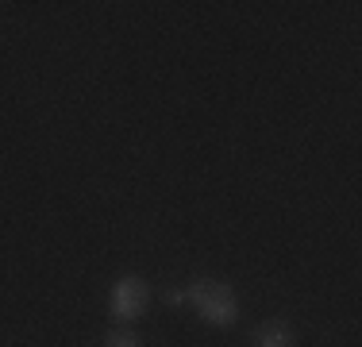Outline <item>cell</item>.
Listing matches in <instances>:
<instances>
[{
    "instance_id": "1",
    "label": "cell",
    "mask_w": 362,
    "mask_h": 347,
    "mask_svg": "<svg viewBox=\"0 0 362 347\" xmlns=\"http://www.w3.org/2000/svg\"><path fill=\"white\" fill-rule=\"evenodd\" d=\"M185 297L193 301V309L201 312L204 324L231 328L239 320V301H235V290H231L228 282H216V278H197V282H189Z\"/></svg>"
},
{
    "instance_id": "4",
    "label": "cell",
    "mask_w": 362,
    "mask_h": 347,
    "mask_svg": "<svg viewBox=\"0 0 362 347\" xmlns=\"http://www.w3.org/2000/svg\"><path fill=\"white\" fill-rule=\"evenodd\" d=\"M105 347H139V340H135L132 332H108L105 336Z\"/></svg>"
},
{
    "instance_id": "5",
    "label": "cell",
    "mask_w": 362,
    "mask_h": 347,
    "mask_svg": "<svg viewBox=\"0 0 362 347\" xmlns=\"http://www.w3.org/2000/svg\"><path fill=\"white\" fill-rule=\"evenodd\" d=\"M166 301H170V305H181V301H185V293H181V290H170Z\"/></svg>"
},
{
    "instance_id": "3",
    "label": "cell",
    "mask_w": 362,
    "mask_h": 347,
    "mask_svg": "<svg viewBox=\"0 0 362 347\" xmlns=\"http://www.w3.org/2000/svg\"><path fill=\"white\" fill-rule=\"evenodd\" d=\"M255 347H293V328L281 320H266L255 328Z\"/></svg>"
},
{
    "instance_id": "2",
    "label": "cell",
    "mask_w": 362,
    "mask_h": 347,
    "mask_svg": "<svg viewBox=\"0 0 362 347\" xmlns=\"http://www.w3.org/2000/svg\"><path fill=\"white\" fill-rule=\"evenodd\" d=\"M146 305H151V285H146L139 274H124L112 285V317H116L119 324L143 317Z\"/></svg>"
}]
</instances>
